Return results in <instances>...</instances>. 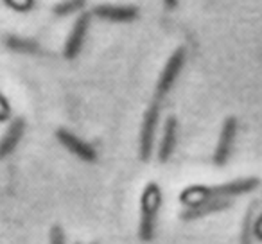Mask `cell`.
<instances>
[{"label": "cell", "mask_w": 262, "mask_h": 244, "mask_svg": "<svg viewBox=\"0 0 262 244\" xmlns=\"http://www.w3.org/2000/svg\"><path fill=\"white\" fill-rule=\"evenodd\" d=\"M178 144V120L176 117H167L164 122V129H162L160 144H158V160L162 164L169 162V158L172 157Z\"/></svg>", "instance_id": "9"}, {"label": "cell", "mask_w": 262, "mask_h": 244, "mask_svg": "<svg viewBox=\"0 0 262 244\" xmlns=\"http://www.w3.org/2000/svg\"><path fill=\"white\" fill-rule=\"evenodd\" d=\"M139 8L135 6H115V4H99L92 9L90 15L99 20L115 24H127L139 18Z\"/></svg>", "instance_id": "7"}, {"label": "cell", "mask_w": 262, "mask_h": 244, "mask_svg": "<svg viewBox=\"0 0 262 244\" xmlns=\"http://www.w3.org/2000/svg\"><path fill=\"white\" fill-rule=\"evenodd\" d=\"M178 2H180V0H164V6H165V9L172 11V9L178 8Z\"/></svg>", "instance_id": "18"}, {"label": "cell", "mask_w": 262, "mask_h": 244, "mask_svg": "<svg viewBox=\"0 0 262 244\" xmlns=\"http://www.w3.org/2000/svg\"><path fill=\"white\" fill-rule=\"evenodd\" d=\"M187 61V51L185 47H178L174 52L171 54V58L167 59V63L164 65L160 72V77H158L157 83V90H155V99L157 101H164L169 95V92L174 88L176 81H178L180 74H182L183 66H185Z\"/></svg>", "instance_id": "3"}, {"label": "cell", "mask_w": 262, "mask_h": 244, "mask_svg": "<svg viewBox=\"0 0 262 244\" xmlns=\"http://www.w3.org/2000/svg\"><path fill=\"white\" fill-rule=\"evenodd\" d=\"M56 139L61 144L65 149H69L72 154H76L79 160L83 162H95L97 160V151L94 149V146H90L88 142H84L83 139H79L77 135H74L69 129H58L56 131Z\"/></svg>", "instance_id": "8"}, {"label": "cell", "mask_w": 262, "mask_h": 244, "mask_svg": "<svg viewBox=\"0 0 262 244\" xmlns=\"http://www.w3.org/2000/svg\"><path fill=\"white\" fill-rule=\"evenodd\" d=\"M258 185H260V180L255 178V176L232 180V182L219 183V185H192L182 190L180 201L185 207H192V205L205 203V201L232 199V197L253 192Z\"/></svg>", "instance_id": "1"}, {"label": "cell", "mask_w": 262, "mask_h": 244, "mask_svg": "<svg viewBox=\"0 0 262 244\" xmlns=\"http://www.w3.org/2000/svg\"><path fill=\"white\" fill-rule=\"evenodd\" d=\"M257 212H258V203L248 205L246 208V215H244L243 221V228H241V244H251L255 237V221H257Z\"/></svg>", "instance_id": "12"}, {"label": "cell", "mask_w": 262, "mask_h": 244, "mask_svg": "<svg viewBox=\"0 0 262 244\" xmlns=\"http://www.w3.org/2000/svg\"><path fill=\"white\" fill-rule=\"evenodd\" d=\"M232 205V199H217V201H205V203H198L192 207H187L185 210L180 214L183 221H194V219L205 217L208 214H215V212H223Z\"/></svg>", "instance_id": "10"}, {"label": "cell", "mask_w": 262, "mask_h": 244, "mask_svg": "<svg viewBox=\"0 0 262 244\" xmlns=\"http://www.w3.org/2000/svg\"><path fill=\"white\" fill-rule=\"evenodd\" d=\"M51 244H67L65 242V233H63L61 226L54 225L51 230Z\"/></svg>", "instance_id": "16"}, {"label": "cell", "mask_w": 262, "mask_h": 244, "mask_svg": "<svg viewBox=\"0 0 262 244\" xmlns=\"http://www.w3.org/2000/svg\"><path fill=\"white\" fill-rule=\"evenodd\" d=\"M92 244H97V242H92Z\"/></svg>", "instance_id": "19"}, {"label": "cell", "mask_w": 262, "mask_h": 244, "mask_svg": "<svg viewBox=\"0 0 262 244\" xmlns=\"http://www.w3.org/2000/svg\"><path fill=\"white\" fill-rule=\"evenodd\" d=\"M9 117H11V106H9L8 99L2 95V92H0V122L8 120Z\"/></svg>", "instance_id": "15"}, {"label": "cell", "mask_w": 262, "mask_h": 244, "mask_svg": "<svg viewBox=\"0 0 262 244\" xmlns=\"http://www.w3.org/2000/svg\"><path fill=\"white\" fill-rule=\"evenodd\" d=\"M83 8H84V0H63V2H58L52 8V13L56 16H69L81 11Z\"/></svg>", "instance_id": "14"}, {"label": "cell", "mask_w": 262, "mask_h": 244, "mask_svg": "<svg viewBox=\"0 0 262 244\" xmlns=\"http://www.w3.org/2000/svg\"><path fill=\"white\" fill-rule=\"evenodd\" d=\"M24 133H26V120L18 117V119L13 120L11 126H9L8 131H6V135L0 140V160L9 157V154L16 149V146H18L20 140H22Z\"/></svg>", "instance_id": "11"}, {"label": "cell", "mask_w": 262, "mask_h": 244, "mask_svg": "<svg viewBox=\"0 0 262 244\" xmlns=\"http://www.w3.org/2000/svg\"><path fill=\"white\" fill-rule=\"evenodd\" d=\"M6 47L15 52H22V54H40L41 52L40 45L36 41L20 36H8L6 38Z\"/></svg>", "instance_id": "13"}, {"label": "cell", "mask_w": 262, "mask_h": 244, "mask_svg": "<svg viewBox=\"0 0 262 244\" xmlns=\"http://www.w3.org/2000/svg\"><path fill=\"white\" fill-rule=\"evenodd\" d=\"M90 24H92L90 13H81V15L77 16V20L72 26V31H70L69 38H67L65 49H63V54H65L67 59H76L77 56L81 54L84 41H86Z\"/></svg>", "instance_id": "6"}, {"label": "cell", "mask_w": 262, "mask_h": 244, "mask_svg": "<svg viewBox=\"0 0 262 244\" xmlns=\"http://www.w3.org/2000/svg\"><path fill=\"white\" fill-rule=\"evenodd\" d=\"M158 122H160V101L155 99L146 109V115L142 120V128H140V142H139V153L140 160L149 162L151 154L155 149V139H157Z\"/></svg>", "instance_id": "4"}, {"label": "cell", "mask_w": 262, "mask_h": 244, "mask_svg": "<svg viewBox=\"0 0 262 244\" xmlns=\"http://www.w3.org/2000/svg\"><path fill=\"white\" fill-rule=\"evenodd\" d=\"M237 129H239V122H237L235 117H226L221 126V131H219V140L214 151V164L219 165V167L226 165V162L232 157Z\"/></svg>", "instance_id": "5"}, {"label": "cell", "mask_w": 262, "mask_h": 244, "mask_svg": "<svg viewBox=\"0 0 262 244\" xmlns=\"http://www.w3.org/2000/svg\"><path fill=\"white\" fill-rule=\"evenodd\" d=\"M164 194L158 183L149 182L144 187L142 197H140V226L139 235L144 242L153 240L157 233V223H158V212L162 208Z\"/></svg>", "instance_id": "2"}, {"label": "cell", "mask_w": 262, "mask_h": 244, "mask_svg": "<svg viewBox=\"0 0 262 244\" xmlns=\"http://www.w3.org/2000/svg\"><path fill=\"white\" fill-rule=\"evenodd\" d=\"M255 237L258 240H262V207L257 212V221H255Z\"/></svg>", "instance_id": "17"}]
</instances>
